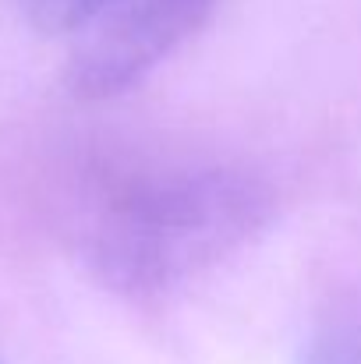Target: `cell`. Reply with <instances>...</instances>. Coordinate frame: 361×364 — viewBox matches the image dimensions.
Segmentation results:
<instances>
[{"label": "cell", "instance_id": "cell-4", "mask_svg": "<svg viewBox=\"0 0 361 364\" xmlns=\"http://www.w3.org/2000/svg\"><path fill=\"white\" fill-rule=\"evenodd\" d=\"M100 0H25V11L36 28L50 36H75L82 21L96 11Z\"/></svg>", "mask_w": 361, "mask_h": 364}, {"label": "cell", "instance_id": "cell-1", "mask_svg": "<svg viewBox=\"0 0 361 364\" xmlns=\"http://www.w3.org/2000/svg\"><path fill=\"white\" fill-rule=\"evenodd\" d=\"M273 220V191L241 170H177L107 202L89 262L120 294L174 290L251 244Z\"/></svg>", "mask_w": 361, "mask_h": 364}, {"label": "cell", "instance_id": "cell-2", "mask_svg": "<svg viewBox=\"0 0 361 364\" xmlns=\"http://www.w3.org/2000/svg\"><path fill=\"white\" fill-rule=\"evenodd\" d=\"M216 0H100L68 50V85L82 100L135 89L156 64L184 46Z\"/></svg>", "mask_w": 361, "mask_h": 364}, {"label": "cell", "instance_id": "cell-3", "mask_svg": "<svg viewBox=\"0 0 361 364\" xmlns=\"http://www.w3.org/2000/svg\"><path fill=\"white\" fill-rule=\"evenodd\" d=\"M301 364H361V318H347L323 329L308 343Z\"/></svg>", "mask_w": 361, "mask_h": 364}]
</instances>
